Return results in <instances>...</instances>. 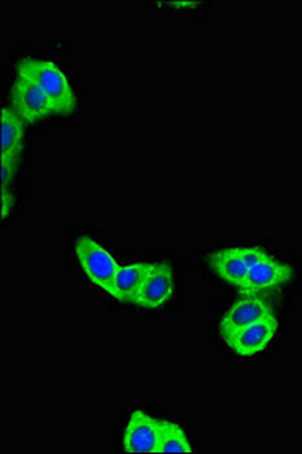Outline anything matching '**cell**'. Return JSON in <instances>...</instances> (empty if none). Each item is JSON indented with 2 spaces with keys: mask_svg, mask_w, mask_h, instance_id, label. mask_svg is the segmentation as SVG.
I'll return each mask as SVG.
<instances>
[{
  "mask_svg": "<svg viewBox=\"0 0 302 454\" xmlns=\"http://www.w3.org/2000/svg\"><path fill=\"white\" fill-rule=\"evenodd\" d=\"M174 291V269L166 262H154L153 270L139 293L136 305L145 309H159L173 299Z\"/></svg>",
  "mask_w": 302,
  "mask_h": 454,
  "instance_id": "7",
  "label": "cell"
},
{
  "mask_svg": "<svg viewBox=\"0 0 302 454\" xmlns=\"http://www.w3.org/2000/svg\"><path fill=\"white\" fill-rule=\"evenodd\" d=\"M158 453L190 454L194 453V449L190 445L185 430L180 427L179 424L169 419H162Z\"/></svg>",
  "mask_w": 302,
  "mask_h": 454,
  "instance_id": "12",
  "label": "cell"
},
{
  "mask_svg": "<svg viewBox=\"0 0 302 454\" xmlns=\"http://www.w3.org/2000/svg\"><path fill=\"white\" fill-rule=\"evenodd\" d=\"M17 76L29 79L42 87L53 104V113L67 115L76 111V94L73 91L67 74L57 62L43 58H23L17 64Z\"/></svg>",
  "mask_w": 302,
  "mask_h": 454,
  "instance_id": "1",
  "label": "cell"
},
{
  "mask_svg": "<svg viewBox=\"0 0 302 454\" xmlns=\"http://www.w3.org/2000/svg\"><path fill=\"white\" fill-rule=\"evenodd\" d=\"M74 254L79 267L82 269L88 279L111 294L113 280L121 265L113 258L108 248L103 247L102 244H98L93 238L81 237L74 246Z\"/></svg>",
  "mask_w": 302,
  "mask_h": 454,
  "instance_id": "3",
  "label": "cell"
},
{
  "mask_svg": "<svg viewBox=\"0 0 302 454\" xmlns=\"http://www.w3.org/2000/svg\"><path fill=\"white\" fill-rule=\"evenodd\" d=\"M162 419H154L141 409L128 417L124 428L123 450L128 454L158 453Z\"/></svg>",
  "mask_w": 302,
  "mask_h": 454,
  "instance_id": "5",
  "label": "cell"
},
{
  "mask_svg": "<svg viewBox=\"0 0 302 454\" xmlns=\"http://www.w3.org/2000/svg\"><path fill=\"white\" fill-rule=\"evenodd\" d=\"M11 207H12V197L6 188H2V218L5 220L10 215Z\"/></svg>",
  "mask_w": 302,
  "mask_h": 454,
  "instance_id": "13",
  "label": "cell"
},
{
  "mask_svg": "<svg viewBox=\"0 0 302 454\" xmlns=\"http://www.w3.org/2000/svg\"><path fill=\"white\" fill-rule=\"evenodd\" d=\"M210 269L213 270L221 279L233 285L237 289L242 288L245 282L248 270V256L246 247H228L215 250L207 256Z\"/></svg>",
  "mask_w": 302,
  "mask_h": 454,
  "instance_id": "9",
  "label": "cell"
},
{
  "mask_svg": "<svg viewBox=\"0 0 302 454\" xmlns=\"http://www.w3.org/2000/svg\"><path fill=\"white\" fill-rule=\"evenodd\" d=\"M25 141V128L20 115L12 109H2V164L16 167Z\"/></svg>",
  "mask_w": 302,
  "mask_h": 454,
  "instance_id": "11",
  "label": "cell"
},
{
  "mask_svg": "<svg viewBox=\"0 0 302 454\" xmlns=\"http://www.w3.org/2000/svg\"><path fill=\"white\" fill-rule=\"evenodd\" d=\"M278 331V321L275 315L246 325L244 329L222 336L227 347L235 355L242 357L256 356L265 350Z\"/></svg>",
  "mask_w": 302,
  "mask_h": 454,
  "instance_id": "4",
  "label": "cell"
},
{
  "mask_svg": "<svg viewBox=\"0 0 302 454\" xmlns=\"http://www.w3.org/2000/svg\"><path fill=\"white\" fill-rule=\"evenodd\" d=\"M248 270L239 289L244 295H257L277 289L292 279V269L260 247H246Z\"/></svg>",
  "mask_w": 302,
  "mask_h": 454,
  "instance_id": "2",
  "label": "cell"
},
{
  "mask_svg": "<svg viewBox=\"0 0 302 454\" xmlns=\"http://www.w3.org/2000/svg\"><path fill=\"white\" fill-rule=\"evenodd\" d=\"M14 168H16V167L8 166V164H2V185H4V188H6L8 184H10L11 179H12Z\"/></svg>",
  "mask_w": 302,
  "mask_h": 454,
  "instance_id": "14",
  "label": "cell"
},
{
  "mask_svg": "<svg viewBox=\"0 0 302 454\" xmlns=\"http://www.w3.org/2000/svg\"><path fill=\"white\" fill-rule=\"evenodd\" d=\"M274 315L267 301L257 295H245L239 299L226 310L220 323L221 336L228 335L233 332L244 329L246 325L257 323Z\"/></svg>",
  "mask_w": 302,
  "mask_h": 454,
  "instance_id": "8",
  "label": "cell"
},
{
  "mask_svg": "<svg viewBox=\"0 0 302 454\" xmlns=\"http://www.w3.org/2000/svg\"><path fill=\"white\" fill-rule=\"evenodd\" d=\"M153 267L154 262H134L121 265L115 276L112 291L109 295L118 301L136 305L139 293H141Z\"/></svg>",
  "mask_w": 302,
  "mask_h": 454,
  "instance_id": "10",
  "label": "cell"
},
{
  "mask_svg": "<svg viewBox=\"0 0 302 454\" xmlns=\"http://www.w3.org/2000/svg\"><path fill=\"white\" fill-rule=\"evenodd\" d=\"M169 5L180 6V8H185V6H190V8H194V6L198 5V2H171Z\"/></svg>",
  "mask_w": 302,
  "mask_h": 454,
  "instance_id": "15",
  "label": "cell"
},
{
  "mask_svg": "<svg viewBox=\"0 0 302 454\" xmlns=\"http://www.w3.org/2000/svg\"><path fill=\"white\" fill-rule=\"evenodd\" d=\"M11 98L23 121L34 123L53 113V104L50 98L43 91L42 87L32 82L29 79L17 76Z\"/></svg>",
  "mask_w": 302,
  "mask_h": 454,
  "instance_id": "6",
  "label": "cell"
}]
</instances>
